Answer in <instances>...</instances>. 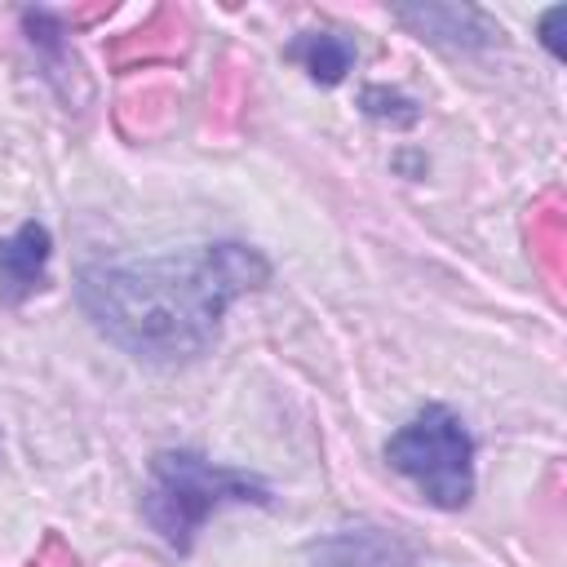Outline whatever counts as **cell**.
Returning <instances> with one entry per match:
<instances>
[{"label": "cell", "instance_id": "cell-1", "mask_svg": "<svg viewBox=\"0 0 567 567\" xmlns=\"http://www.w3.org/2000/svg\"><path fill=\"white\" fill-rule=\"evenodd\" d=\"M270 266L244 244H195L142 261L80 270V306L102 337L146 363L199 359L235 297L261 288Z\"/></svg>", "mask_w": 567, "mask_h": 567}, {"label": "cell", "instance_id": "cell-2", "mask_svg": "<svg viewBox=\"0 0 567 567\" xmlns=\"http://www.w3.org/2000/svg\"><path fill=\"white\" fill-rule=\"evenodd\" d=\"M270 505V483L230 465H213L199 452H159L142 492V514L164 545L190 549L204 518L221 505Z\"/></svg>", "mask_w": 567, "mask_h": 567}, {"label": "cell", "instance_id": "cell-3", "mask_svg": "<svg viewBox=\"0 0 567 567\" xmlns=\"http://www.w3.org/2000/svg\"><path fill=\"white\" fill-rule=\"evenodd\" d=\"M385 461L439 509H461L474 496V439L443 403L408 416L385 439Z\"/></svg>", "mask_w": 567, "mask_h": 567}, {"label": "cell", "instance_id": "cell-4", "mask_svg": "<svg viewBox=\"0 0 567 567\" xmlns=\"http://www.w3.org/2000/svg\"><path fill=\"white\" fill-rule=\"evenodd\" d=\"M44 275H49V230L40 221H27L0 244V301L22 306L35 288H44Z\"/></svg>", "mask_w": 567, "mask_h": 567}, {"label": "cell", "instance_id": "cell-5", "mask_svg": "<svg viewBox=\"0 0 567 567\" xmlns=\"http://www.w3.org/2000/svg\"><path fill=\"white\" fill-rule=\"evenodd\" d=\"M288 58L301 62V66L310 71V80L337 84V80L350 71V62H354V44H350L346 35H337V31H301V35L288 44Z\"/></svg>", "mask_w": 567, "mask_h": 567}, {"label": "cell", "instance_id": "cell-6", "mask_svg": "<svg viewBox=\"0 0 567 567\" xmlns=\"http://www.w3.org/2000/svg\"><path fill=\"white\" fill-rule=\"evenodd\" d=\"M403 22H412L421 31V40H443V44H456V49H470V44H487L492 35H474L465 31V22H478L483 13L478 9H439V4H425V9H399Z\"/></svg>", "mask_w": 567, "mask_h": 567}]
</instances>
